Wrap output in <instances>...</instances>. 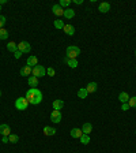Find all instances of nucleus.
Masks as SVG:
<instances>
[{
    "mask_svg": "<svg viewBox=\"0 0 136 153\" xmlns=\"http://www.w3.org/2000/svg\"><path fill=\"white\" fill-rule=\"evenodd\" d=\"M26 98L29 101V104H33V105H38L41 101H42V93L40 89L37 88H30L27 92H26Z\"/></svg>",
    "mask_w": 136,
    "mask_h": 153,
    "instance_id": "1",
    "label": "nucleus"
},
{
    "mask_svg": "<svg viewBox=\"0 0 136 153\" xmlns=\"http://www.w3.org/2000/svg\"><path fill=\"white\" fill-rule=\"evenodd\" d=\"M79 55H81V49H79V47H76V45H69L67 48L68 59H76Z\"/></svg>",
    "mask_w": 136,
    "mask_h": 153,
    "instance_id": "2",
    "label": "nucleus"
},
{
    "mask_svg": "<svg viewBox=\"0 0 136 153\" xmlns=\"http://www.w3.org/2000/svg\"><path fill=\"white\" fill-rule=\"evenodd\" d=\"M27 107H29V101H27L26 97L17 98V101H15V108L18 111H25V110H27Z\"/></svg>",
    "mask_w": 136,
    "mask_h": 153,
    "instance_id": "3",
    "label": "nucleus"
},
{
    "mask_svg": "<svg viewBox=\"0 0 136 153\" xmlns=\"http://www.w3.org/2000/svg\"><path fill=\"white\" fill-rule=\"evenodd\" d=\"M31 74H33V77H36V78H38V77H45V75H46V68L44 67V66L37 64L36 67H33Z\"/></svg>",
    "mask_w": 136,
    "mask_h": 153,
    "instance_id": "4",
    "label": "nucleus"
},
{
    "mask_svg": "<svg viewBox=\"0 0 136 153\" xmlns=\"http://www.w3.org/2000/svg\"><path fill=\"white\" fill-rule=\"evenodd\" d=\"M18 51H20L22 53H29L31 51L30 44L27 43V41H20V43L18 44Z\"/></svg>",
    "mask_w": 136,
    "mask_h": 153,
    "instance_id": "5",
    "label": "nucleus"
},
{
    "mask_svg": "<svg viewBox=\"0 0 136 153\" xmlns=\"http://www.w3.org/2000/svg\"><path fill=\"white\" fill-rule=\"evenodd\" d=\"M61 112L60 111H56V110H53L52 111V114H50V120L53 123H60L61 122Z\"/></svg>",
    "mask_w": 136,
    "mask_h": 153,
    "instance_id": "6",
    "label": "nucleus"
},
{
    "mask_svg": "<svg viewBox=\"0 0 136 153\" xmlns=\"http://www.w3.org/2000/svg\"><path fill=\"white\" fill-rule=\"evenodd\" d=\"M0 134L3 135V137H8V135L11 134L10 126L8 124H0Z\"/></svg>",
    "mask_w": 136,
    "mask_h": 153,
    "instance_id": "7",
    "label": "nucleus"
},
{
    "mask_svg": "<svg viewBox=\"0 0 136 153\" xmlns=\"http://www.w3.org/2000/svg\"><path fill=\"white\" fill-rule=\"evenodd\" d=\"M38 64V59L36 57V56H29L27 57V61H26V66H29V67H36Z\"/></svg>",
    "mask_w": 136,
    "mask_h": 153,
    "instance_id": "8",
    "label": "nucleus"
},
{
    "mask_svg": "<svg viewBox=\"0 0 136 153\" xmlns=\"http://www.w3.org/2000/svg\"><path fill=\"white\" fill-rule=\"evenodd\" d=\"M52 11H53V14H55V15H57V17H61V15H64V10H63V7L60 6V4H55V6L52 7Z\"/></svg>",
    "mask_w": 136,
    "mask_h": 153,
    "instance_id": "9",
    "label": "nucleus"
},
{
    "mask_svg": "<svg viewBox=\"0 0 136 153\" xmlns=\"http://www.w3.org/2000/svg\"><path fill=\"white\" fill-rule=\"evenodd\" d=\"M56 131H57V130H56L55 127H49V126H45V127H44V134L48 135V137H52V135H55V134H56Z\"/></svg>",
    "mask_w": 136,
    "mask_h": 153,
    "instance_id": "10",
    "label": "nucleus"
},
{
    "mask_svg": "<svg viewBox=\"0 0 136 153\" xmlns=\"http://www.w3.org/2000/svg\"><path fill=\"white\" fill-rule=\"evenodd\" d=\"M98 10L102 12V14H105V12H108L109 10H110V4H109L108 1H104V3H101V4H99Z\"/></svg>",
    "mask_w": 136,
    "mask_h": 153,
    "instance_id": "11",
    "label": "nucleus"
},
{
    "mask_svg": "<svg viewBox=\"0 0 136 153\" xmlns=\"http://www.w3.org/2000/svg\"><path fill=\"white\" fill-rule=\"evenodd\" d=\"M97 88H98L97 82H90V84L86 86V90H87V93L90 94V93H94V92H95V90H97Z\"/></svg>",
    "mask_w": 136,
    "mask_h": 153,
    "instance_id": "12",
    "label": "nucleus"
},
{
    "mask_svg": "<svg viewBox=\"0 0 136 153\" xmlns=\"http://www.w3.org/2000/svg\"><path fill=\"white\" fill-rule=\"evenodd\" d=\"M63 30L65 31V34H68V36H74L75 34V27L72 25H65Z\"/></svg>",
    "mask_w": 136,
    "mask_h": 153,
    "instance_id": "13",
    "label": "nucleus"
},
{
    "mask_svg": "<svg viewBox=\"0 0 136 153\" xmlns=\"http://www.w3.org/2000/svg\"><path fill=\"white\" fill-rule=\"evenodd\" d=\"M81 130H82V133H83V134H88V135H90L91 130H93V126H91L90 123H85V124H83V127H82Z\"/></svg>",
    "mask_w": 136,
    "mask_h": 153,
    "instance_id": "14",
    "label": "nucleus"
},
{
    "mask_svg": "<svg viewBox=\"0 0 136 153\" xmlns=\"http://www.w3.org/2000/svg\"><path fill=\"white\" fill-rule=\"evenodd\" d=\"M69 134H71L72 138H81L83 133H82V130H79V129H76V127H75V129H72L71 131H69Z\"/></svg>",
    "mask_w": 136,
    "mask_h": 153,
    "instance_id": "15",
    "label": "nucleus"
},
{
    "mask_svg": "<svg viewBox=\"0 0 136 153\" xmlns=\"http://www.w3.org/2000/svg\"><path fill=\"white\" fill-rule=\"evenodd\" d=\"M118 100L121 101V104H124V103H128V101H129V96H128V93L121 92L120 94H118Z\"/></svg>",
    "mask_w": 136,
    "mask_h": 153,
    "instance_id": "16",
    "label": "nucleus"
},
{
    "mask_svg": "<svg viewBox=\"0 0 136 153\" xmlns=\"http://www.w3.org/2000/svg\"><path fill=\"white\" fill-rule=\"evenodd\" d=\"M52 105H53V110L60 111V110L63 108V107H64V101H63V100H55Z\"/></svg>",
    "mask_w": 136,
    "mask_h": 153,
    "instance_id": "17",
    "label": "nucleus"
},
{
    "mask_svg": "<svg viewBox=\"0 0 136 153\" xmlns=\"http://www.w3.org/2000/svg\"><path fill=\"white\" fill-rule=\"evenodd\" d=\"M31 71H33V68L29 67V66H25V67L20 68V75L22 77H27V75H30Z\"/></svg>",
    "mask_w": 136,
    "mask_h": 153,
    "instance_id": "18",
    "label": "nucleus"
},
{
    "mask_svg": "<svg viewBox=\"0 0 136 153\" xmlns=\"http://www.w3.org/2000/svg\"><path fill=\"white\" fill-rule=\"evenodd\" d=\"M27 84H29L30 88H37L38 86V78H36V77H29Z\"/></svg>",
    "mask_w": 136,
    "mask_h": 153,
    "instance_id": "19",
    "label": "nucleus"
},
{
    "mask_svg": "<svg viewBox=\"0 0 136 153\" xmlns=\"http://www.w3.org/2000/svg\"><path fill=\"white\" fill-rule=\"evenodd\" d=\"M64 17L67 19H71L75 17V10H72V8H65L64 10Z\"/></svg>",
    "mask_w": 136,
    "mask_h": 153,
    "instance_id": "20",
    "label": "nucleus"
},
{
    "mask_svg": "<svg viewBox=\"0 0 136 153\" xmlns=\"http://www.w3.org/2000/svg\"><path fill=\"white\" fill-rule=\"evenodd\" d=\"M65 61H67V64L71 68H76L78 66H79V63H78V59H65Z\"/></svg>",
    "mask_w": 136,
    "mask_h": 153,
    "instance_id": "21",
    "label": "nucleus"
},
{
    "mask_svg": "<svg viewBox=\"0 0 136 153\" xmlns=\"http://www.w3.org/2000/svg\"><path fill=\"white\" fill-rule=\"evenodd\" d=\"M7 49H8L10 52H14V53H15V52L18 51V44H15L14 41H10V43L7 44Z\"/></svg>",
    "mask_w": 136,
    "mask_h": 153,
    "instance_id": "22",
    "label": "nucleus"
},
{
    "mask_svg": "<svg viewBox=\"0 0 136 153\" xmlns=\"http://www.w3.org/2000/svg\"><path fill=\"white\" fill-rule=\"evenodd\" d=\"M88 96V93H87L86 88H81L79 90H78V97L79 98H86Z\"/></svg>",
    "mask_w": 136,
    "mask_h": 153,
    "instance_id": "23",
    "label": "nucleus"
},
{
    "mask_svg": "<svg viewBox=\"0 0 136 153\" xmlns=\"http://www.w3.org/2000/svg\"><path fill=\"white\" fill-rule=\"evenodd\" d=\"M81 140V142L83 144V145H87V144H90V135L88 134H82V137L79 138Z\"/></svg>",
    "mask_w": 136,
    "mask_h": 153,
    "instance_id": "24",
    "label": "nucleus"
},
{
    "mask_svg": "<svg viewBox=\"0 0 136 153\" xmlns=\"http://www.w3.org/2000/svg\"><path fill=\"white\" fill-rule=\"evenodd\" d=\"M55 27L56 29H64V26H65V23H64V22H63L61 19H56L55 21Z\"/></svg>",
    "mask_w": 136,
    "mask_h": 153,
    "instance_id": "25",
    "label": "nucleus"
},
{
    "mask_svg": "<svg viewBox=\"0 0 136 153\" xmlns=\"http://www.w3.org/2000/svg\"><path fill=\"white\" fill-rule=\"evenodd\" d=\"M8 38V31L3 27V29H0V40H7Z\"/></svg>",
    "mask_w": 136,
    "mask_h": 153,
    "instance_id": "26",
    "label": "nucleus"
},
{
    "mask_svg": "<svg viewBox=\"0 0 136 153\" xmlns=\"http://www.w3.org/2000/svg\"><path fill=\"white\" fill-rule=\"evenodd\" d=\"M128 105H129V108H136V96H133V97H129Z\"/></svg>",
    "mask_w": 136,
    "mask_h": 153,
    "instance_id": "27",
    "label": "nucleus"
},
{
    "mask_svg": "<svg viewBox=\"0 0 136 153\" xmlns=\"http://www.w3.org/2000/svg\"><path fill=\"white\" fill-rule=\"evenodd\" d=\"M8 140H10V142H13V144H17V142L19 141V137L15 134H10L8 135Z\"/></svg>",
    "mask_w": 136,
    "mask_h": 153,
    "instance_id": "28",
    "label": "nucleus"
},
{
    "mask_svg": "<svg viewBox=\"0 0 136 153\" xmlns=\"http://www.w3.org/2000/svg\"><path fill=\"white\" fill-rule=\"evenodd\" d=\"M61 7H67L69 8V4H71V0H60V3H59Z\"/></svg>",
    "mask_w": 136,
    "mask_h": 153,
    "instance_id": "29",
    "label": "nucleus"
},
{
    "mask_svg": "<svg viewBox=\"0 0 136 153\" xmlns=\"http://www.w3.org/2000/svg\"><path fill=\"white\" fill-rule=\"evenodd\" d=\"M6 25V17L4 15H0V29H3Z\"/></svg>",
    "mask_w": 136,
    "mask_h": 153,
    "instance_id": "30",
    "label": "nucleus"
},
{
    "mask_svg": "<svg viewBox=\"0 0 136 153\" xmlns=\"http://www.w3.org/2000/svg\"><path fill=\"white\" fill-rule=\"evenodd\" d=\"M46 74L49 75V77H53L56 74V71H55V68L53 67H49V68H46Z\"/></svg>",
    "mask_w": 136,
    "mask_h": 153,
    "instance_id": "31",
    "label": "nucleus"
},
{
    "mask_svg": "<svg viewBox=\"0 0 136 153\" xmlns=\"http://www.w3.org/2000/svg\"><path fill=\"white\" fill-rule=\"evenodd\" d=\"M22 55H23V53H22L20 51H17V52L14 53V56H15V59H20V56H22Z\"/></svg>",
    "mask_w": 136,
    "mask_h": 153,
    "instance_id": "32",
    "label": "nucleus"
},
{
    "mask_svg": "<svg viewBox=\"0 0 136 153\" xmlns=\"http://www.w3.org/2000/svg\"><path fill=\"white\" fill-rule=\"evenodd\" d=\"M121 110H123V111H128V110H129V105H128V103H124V104L121 105Z\"/></svg>",
    "mask_w": 136,
    "mask_h": 153,
    "instance_id": "33",
    "label": "nucleus"
},
{
    "mask_svg": "<svg viewBox=\"0 0 136 153\" xmlns=\"http://www.w3.org/2000/svg\"><path fill=\"white\" fill-rule=\"evenodd\" d=\"M1 142H3V144H7V142H10L8 137H3V138H1Z\"/></svg>",
    "mask_w": 136,
    "mask_h": 153,
    "instance_id": "34",
    "label": "nucleus"
},
{
    "mask_svg": "<svg viewBox=\"0 0 136 153\" xmlns=\"http://www.w3.org/2000/svg\"><path fill=\"white\" fill-rule=\"evenodd\" d=\"M75 3H76V4H82V3H83V0H75Z\"/></svg>",
    "mask_w": 136,
    "mask_h": 153,
    "instance_id": "35",
    "label": "nucleus"
},
{
    "mask_svg": "<svg viewBox=\"0 0 136 153\" xmlns=\"http://www.w3.org/2000/svg\"><path fill=\"white\" fill-rule=\"evenodd\" d=\"M7 3V0H0V6H1V4H6Z\"/></svg>",
    "mask_w": 136,
    "mask_h": 153,
    "instance_id": "36",
    "label": "nucleus"
},
{
    "mask_svg": "<svg viewBox=\"0 0 136 153\" xmlns=\"http://www.w3.org/2000/svg\"><path fill=\"white\" fill-rule=\"evenodd\" d=\"M0 97H1V92H0Z\"/></svg>",
    "mask_w": 136,
    "mask_h": 153,
    "instance_id": "37",
    "label": "nucleus"
},
{
    "mask_svg": "<svg viewBox=\"0 0 136 153\" xmlns=\"http://www.w3.org/2000/svg\"><path fill=\"white\" fill-rule=\"evenodd\" d=\"M0 10H1V6H0Z\"/></svg>",
    "mask_w": 136,
    "mask_h": 153,
    "instance_id": "38",
    "label": "nucleus"
},
{
    "mask_svg": "<svg viewBox=\"0 0 136 153\" xmlns=\"http://www.w3.org/2000/svg\"><path fill=\"white\" fill-rule=\"evenodd\" d=\"M135 55H136V51H135Z\"/></svg>",
    "mask_w": 136,
    "mask_h": 153,
    "instance_id": "39",
    "label": "nucleus"
},
{
    "mask_svg": "<svg viewBox=\"0 0 136 153\" xmlns=\"http://www.w3.org/2000/svg\"><path fill=\"white\" fill-rule=\"evenodd\" d=\"M135 133H136V131H135Z\"/></svg>",
    "mask_w": 136,
    "mask_h": 153,
    "instance_id": "40",
    "label": "nucleus"
}]
</instances>
